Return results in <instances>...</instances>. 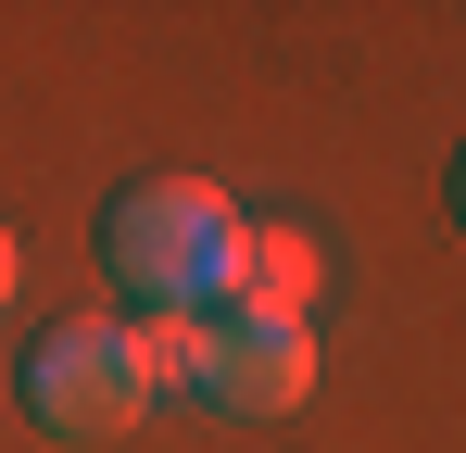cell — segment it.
<instances>
[{"mask_svg": "<svg viewBox=\"0 0 466 453\" xmlns=\"http://www.w3.org/2000/svg\"><path fill=\"white\" fill-rule=\"evenodd\" d=\"M239 202L215 176H139L114 215H101V265L139 290V315H215L239 265Z\"/></svg>", "mask_w": 466, "mask_h": 453, "instance_id": "obj_1", "label": "cell"}, {"mask_svg": "<svg viewBox=\"0 0 466 453\" xmlns=\"http://www.w3.org/2000/svg\"><path fill=\"white\" fill-rule=\"evenodd\" d=\"M25 403H38L51 441H114V428H139V416H152L139 327H114V315H64V327L25 353Z\"/></svg>", "mask_w": 466, "mask_h": 453, "instance_id": "obj_2", "label": "cell"}, {"mask_svg": "<svg viewBox=\"0 0 466 453\" xmlns=\"http://www.w3.org/2000/svg\"><path fill=\"white\" fill-rule=\"evenodd\" d=\"M303 390H315V327L303 315H202L189 403H215V416H290Z\"/></svg>", "mask_w": 466, "mask_h": 453, "instance_id": "obj_3", "label": "cell"}, {"mask_svg": "<svg viewBox=\"0 0 466 453\" xmlns=\"http://www.w3.org/2000/svg\"><path fill=\"white\" fill-rule=\"evenodd\" d=\"M215 315H315V239L303 226H239V265Z\"/></svg>", "mask_w": 466, "mask_h": 453, "instance_id": "obj_4", "label": "cell"}, {"mask_svg": "<svg viewBox=\"0 0 466 453\" xmlns=\"http://www.w3.org/2000/svg\"><path fill=\"white\" fill-rule=\"evenodd\" d=\"M13 290H25V252H13V226H0V315H13Z\"/></svg>", "mask_w": 466, "mask_h": 453, "instance_id": "obj_5", "label": "cell"}, {"mask_svg": "<svg viewBox=\"0 0 466 453\" xmlns=\"http://www.w3.org/2000/svg\"><path fill=\"white\" fill-rule=\"evenodd\" d=\"M454 215H466V164H454Z\"/></svg>", "mask_w": 466, "mask_h": 453, "instance_id": "obj_6", "label": "cell"}]
</instances>
